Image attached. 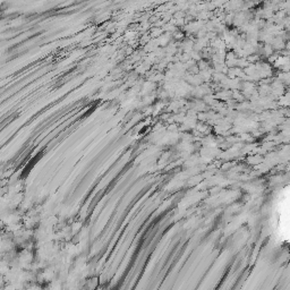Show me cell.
Instances as JSON below:
<instances>
[{"label":"cell","mask_w":290,"mask_h":290,"mask_svg":"<svg viewBox=\"0 0 290 290\" xmlns=\"http://www.w3.org/2000/svg\"><path fill=\"white\" fill-rule=\"evenodd\" d=\"M87 287H89V288H87L89 290H94L98 287V281H93V280L87 281Z\"/></svg>","instance_id":"cell-1"}]
</instances>
